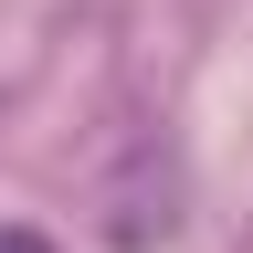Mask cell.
I'll return each instance as SVG.
<instances>
[{"mask_svg": "<svg viewBox=\"0 0 253 253\" xmlns=\"http://www.w3.org/2000/svg\"><path fill=\"white\" fill-rule=\"evenodd\" d=\"M0 253H53L42 232H21V221H11V232H0Z\"/></svg>", "mask_w": 253, "mask_h": 253, "instance_id": "7a4b0ae2", "label": "cell"}, {"mask_svg": "<svg viewBox=\"0 0 253 253\" xmlns=\"http://www.w3.org/2000/svg\"><path fill=\"white\" fill-rule=\"evenodd\" d=\"M95 232L116 253H169L179 243V148L169 137H126L116 169L95 179Z\"/></svg>", "mask_w": 253, "mask_h": 253, "instance_id": "6da1fadb", "label": "cell"}]
</instances>
